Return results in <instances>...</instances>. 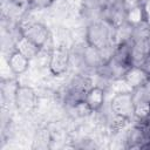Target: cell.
I'll return each instance as SVG.
<instances>
[{
    "instance_id": "6da1fadb",
    "label": "cell",
    "mask_w": 150,
    "mask_h": 150,
    "mask_svg": "<svg viewBox=\"0 0 150 150\" xmlns=\"http://www.w3.org/2000/svg\"><path fill=\"white\" fill-rule=\"evenodd\" d=\"M111 26V25H110ZM105 22H93L86 30V41L88 45L103 49L112 45L111 28Z\"/></svg>"
},
{
    "instance_id": "7a4b0ae2",
    "label": "cell",
    "mask_w": 150,
    "mask_h": 150,
    "mask_svg": "<svg viewBox=\"0 0 150 150\" xmlns=\"http://www.w3.org/2000/svg\"><path fill=\"white\" fill-rule=\"evenodd\" d=\"M20 33L29 39L32 42H34L38 47L43 48L45 45L50 39L48 28L38 21H25L20 26Z\"/></svg>"
},
{
    "instance_id": "3957f363",
    "label": "cell",
    "mask_w": 150,
    "mask_h": 150,
    "mask_svg": "<svg viewBox=\"0 0 150 150\" xmlns=\"http://www.w3.org/2000/svg\"><path fill=\"white\" fill-rule=\"evenodd\" d=\"M14 103L22 114H28L35 109L36 103H38V96L30 87L18 86L16 91H15Z\"/></svg>"
},
{
    "instance_id": "277c9868",
    "label": "cell",
    "mask_w": 150,
    "mask_h": 150,
    "mask_svg": "<svg viewBox=\"0 0 150 150\" xmlns=\"http://www.w3.org/2000/svg\"><path fill=\"white\" fill-rule=\"evenodd\" d=\"M134 107L135 105H134L132 94L130 91L116 94L110 102V108L114 114L127 117L129 120L135 117L134 116Z\"/></svg>"
},
{
    "instance_id": "5b68a950",
    "label": "cell",
    "mask_w": 150,
    "mask_h": 150,
    "mask_svg": "<svg viewBox=\"0 0 150 150\" xmlns=\"http://www.w3.org/2000/svg\"><path fill=\"white\" fill-rule=\"evenodd\" d=\"M69 52L60 46V47H54L50 50V55H49V70L53 75H62L66 73L68 66H69Z\"/></svg>"
},
{
    "instance_id": "8992f818",
    "label": "cell",
    "mask_w": 150,
    "mask_h": 150,
    "mask_svg": "<svg viewBox=\"0 0 150 150\" xmlns=\"http://www.w3.org/2000/svg\"><path fill=\"white\" fill-rule=\"evenodd\" d=\"M123 80L125 81V83H127L128 86L131 87V90H132V89H135V88H137V87L144 84V83L149 80V75L143 70L142 67L131 66V67L127 70V73H125V75H124Z\"/></svg>"
},
{
    "instance_id": "52a82bcc",
    "label": "cell",
    "mask_w": 150,
    "mask_h": 150,
    "mask_svg": "<svg viewBox=\"0 0 150 150\" xmlns=\"http://www.w3.org/2000/svg\"><path fill=\"white\" fill-rule=\"evenodd\" d=\"M14 49L20 52L21 54H23L26 57H28L30 60V59L36 57V55L39 54L41 48L38 47L34 42H32L29 39H27L26 36H23L20 33V36L16 38V40L14 42Z\"/></svg>"
},
{
    "instance_id": "ba28073f",
    "label": "cell",
    "mask_w": 150,
    "mask_h": 150,
    "mask_svg": "<svg viewBox=\"0 0 150 150\" xmlns=\"http://www.w3.org/2000/svg\"><path fill=\"white\" fill-rule=\"evenodd\" d=\"M8 67L11 71L15 75L23 74L28 67H29V59L26 57L23 54H21L18 50H13L8 57Z\"/></svg>"
},
{
    "instance_id": "9c48e42d",
    "label": "cell",
    "mask_w": 150,
    "mask_h": 150,
    "mask_svg": "<svg viewBox=\"0 0 150 150\" xmlns=\"http://www.w3.org/2000/svg\"><path fill=\"white\" fill-rule=\"evenodd\" d=\"M125 22L131 27H137L146 22V14L143 7V4H137L131 8L127 9L125 13Z\"/></svg>"
},
{
    "instance_id": "30bf717a",
    "label": "cell",
    "mask_w": 150,
    "mask_h": 150,
    "mask_svg": "<svg viewBox=\"0 0 150 150\" xmlns=\"http://www.w3.org/2000/svg\"><path fill=\"white\" fill-rule=\"evenodd\" d=\"M84 101L93 109V111H97L102 108L104 103V90L101 87H91L87 94Z\"/></svg>"
},
{
    "instance_id": "8fae6325",
    "label": "cell",
    "mask_w": 150,
    "mask_h": 150,
    "mask_svg": "<svg viewBox=\"0 0 150 150\" xmlns=\"http://www.w3.org/2000/svg\"><path fill=\"white\" fill-rule=\"evenodd\" d=\"M82 56H83V61L87 66L89 67H95V68H98L101 64L104 63V60H103V56L101 54V50L88 45L87 43V47L83 48V52H82Z\"/></svg>"
},
{
    "instance_id": "7c38bea8",
    "label": "cell",
    "mask_w": 150,
    "mask_h": 150,
    "mask_svg": "<svg viewBox=\"0 0 150 150\" xmlns=\"http://www.w3.org/2000/svg\"><path fill=\"white\" fill-rule=\"evenodd\" d=\"M134 103L137 102H150V79L142 86L131 90Z\"/></svg>"
},
{
    "instance_id": "4fadbf2b",
    "label": "cell",
    "mask_w": 150,
    "mask_h": 150,
    "mask_svg": "<svg viewBox=\"0 0 150 150\" xmlns=\"http://www.w3.org/2000/svg\"><path fill=\"white\" fill-rule=\"evenodd\" d=\"M134 105V116L138 121L142 122L150 117V102H137Z\"/></svg>"
},
{
    "instance_id": "5bb4252c",
    "label": "cell",
    "mask_w": 150,
    "mask_h": 150,
    "mask_svg": "<svg viewBox=\"0 0 150 150\" xmlns=\"http://www.w3.org/2000/svg\"><path fill=\"white\" fill-rule=\"evenodd\" d=\"M73 109L75 110L76 115L77 116H81V117H86V116H89L93 111V109L88 105V103L83 100V101H80L79 103H76L75 105H73Z\"/></svg>"
},
{
    "instance_id": "9a60e30c",
    "label": "cell",
    "mask_w": 150,
    "mask_h": 150,
    "mask_svg": "<svg viewBox=\"0 0 150 150\" xmlns=\"http://www.w3.org/2000/svg\"><path fill=\"white\" fill-rule=\"evenodd\" d=\"M54 1L55 0H28V7L35 9H43L50 7Z\"/></svg>"
},
{
    "instance_id": "2e32d148",
    "label": "cell",
    "mask_w": 150,
    "mask_h": 150,
    "mask_svg": "<svg viewBox=\"0 0 150 150\" xmlns=\"http://www.w3.org/2000/svg\"><path fill=\"white\" fill-rule=\"evenodd\" d=\"M142 68H143V70L150 76V53L146 55V57L144 59V61H143V63H142V66H141Z\"/></svg>"
},
{
    "instance_id": "e0dca14e",
    "label": "cell",
    "mask_w": 150,
    "mask_h": 150,
    "mask_svg": "<svg viewBox=\"0 0 150 150\" xmlns=\"http://www.w3.org/2000/svg\"><path fill=\"white\" fill-rule=\"evenodd\" d=\"M146 40H148V45H149V49H150V33H149V35H148V38H146Z\"/></svg>"
},
{
    "instance_id": "ac0fdd59",
    "label": "cell",
    "mask_w": 150,
    "mask_h": 150,
    "mask_svg": "<svg viewBox=\"0 0 150 150\" xmlns=\"http://www.w3.org/2000/svg\"><path fill=\"white\" fill-rule=\"evenodd\" d=\"M149 79H150V76H149Z\"/></svg>"
}]
</instances>
